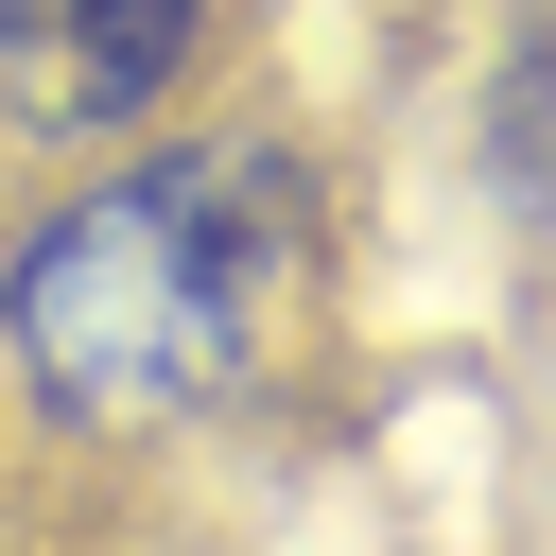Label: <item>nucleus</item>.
<instances>
[{
    "mask_svg": "<svg viewBox=\"0 0 556 556\" xmlns=\"http://www.w3.org/2000/svg\"><path fill=\"white\" fill-rule=\"evenodd\" d=\"M313 295V156L278 122L139 139L122 174L52 191L0 261V348L70 434H191L226 417Z\"/></svg>",
    "mask_w": 556,
    "mask_h": 556,
    "instance_id": "obj_1",
    "label": "nucleus"
},
{
    "mask_svg": "<svg viewBox=\"0 0 556 556\" xmlns=\"http://www.w3.org/2000/svg\"><path fill=\"white\" fill-rule=\"evenodd\" d=\"M208 0H0V87L35 122H139L191 70Z\"/></svg>",
    "mask_w": 556,
    "mask_h": 556,
    "instance_id": "obj_2",
    "label": "nucleus"
}]
</instances>
